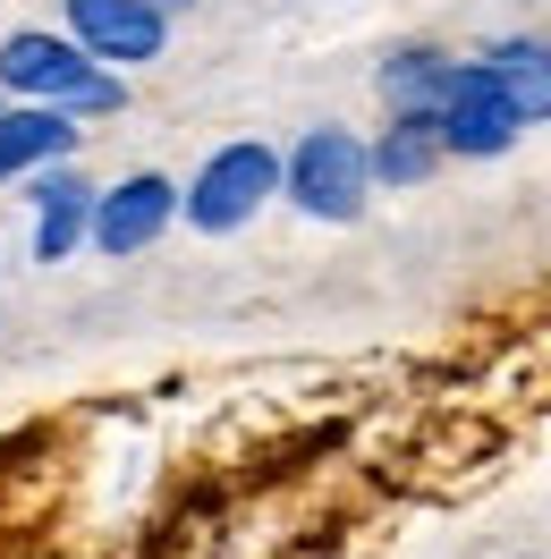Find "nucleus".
I'll list each match as a JSON object with an SVG mask.
<instances>
[{
	"label": "nucleus",
	"instance_id": "nucleus-1",
	"mask_svg": "<svg viewBox=\"0 0 551 559\" xmlns=\"http://www.w3.org/2000/svg\"><path fill=\"white\" fill-rule=\"evenodd\" d=\"M280 195L306 212V221H365L374 204V162H365V136L356 128H306V136L280 153Z\"/></svg>",
	"mask_w": 551,
	"mask_h": 559
},
{
	"label": "nucleus",
	"instance_id": "nucleus-2",
	"mask_svg": "<svg viewBox=\"0 0 551 559\" xmlns=\"http://www.w3.org/2000/svg\"><path fill=\"white\" fill-rule=\"evenodd\" d=\"M272 195H280V153H272V144H255V136H238V144H221L204 170L178 187V212H187V229L230 238V229H246Z\"/></svg>",
	"mask_w": 551,
	"mask_h": 559
},
{
	"label": "nucleus",
	"instance_id": "nucleus-3",
	"mask_svg": "<svg viewBox=\"0 0 551 559\" xmlns=\"http://www.w3.org/2000/svg\"><path fill=\"white\" fill-rule=\"evenodd\" d=\"M60 9H69V43L119 76L171 51V9L162 0H60Z\"/></svg>",
	"mask_w": 551,
	"mask_h": 559
},
{
	"label": "nucleus",
	"instance_id": "nucleus-4",
	"mask_svg": "<svg viewBox=\"0 0 551 559\" xmlns=\"http://www.w3.org/2000/svg\"><path fill=\"white\" fill-rule=\"evenodd\" d=\"M171 221H178V178L137 170V178H119V187H94L85 246H94V254H110V263H128V254H144V246L162 238Z\"/></svg>",
	"mask_w": 551,
	"mask_h": 559
},
{
	"label": "nucleus",
	"instance_id": "nucleus-5",
	"mask_svg": "<svg viewBox=\"0 0 551 559\" xmlns=\"http://www.w3.org/2000/svg\"><path fill=\"white\" fill-rule=\"evenodd\" d=\"M103 76V60H85L69 35H51V26H26V35L0 43V85L17 94V103H60L69 110L85 85Z\"/></svg>",
	"mask_w": 551,
	"mask_h": 559
},
{
	"label": "nucleus",
	"instance_id": "nucleus-6",
	"mask_svg": "<svg viewBox=\"0 0 551 559\" xmlns=\"http://www.w3.org/2000/svg\"><path fill=\"white\" fill-rule=\"evenodd\" d=\"M433 128H442V153H449V162H501V153L526 136L476 60H458V85H449V103L433 110Z\"/></svg>",
	"mask_w": 551,
	"mask_h": 559
},
{
	"label": "nucleus",
	"instance_id": "nucleus-7",
	"mask_svg": "<svg viewBox=\"0 0 551 559\" xmlns=\"http://www.w3.org/2000/svg\"><path fill=\"white\" fill-rule=\"evenodd\" d=\"M26 204H35V263H69L94 221V178H77L69 162H43L26 178Z\"/></svg>",
	"mask_w": 551,
	"mask_h": 559
},
{
	"label": "nucleus",
	"instance_id": "nucleus-8",
	"mask_svg": "<svg viewBox=\"0 0 551 559\" xmlns=\"http://www.w3.org/2000/svg\"><path fill=\"white\" fill-rule=\"evenodd\" d=\"M476 69L492 76V94L509 103L517 128H551V43L543 35H501Z\"/></svg>",
	"mask_w": 551,
	"mask_h": 559
},
{
	"label": "nucleus",
	"instance_id": "nucleus-9",
	"mask_svg": "<svg viewBox=\"0 0 551 559\" xmlns=\"http://www.w3.org/2000/svg\"><path fill=\"white\" fill-rule=\"evenodd\" d=\"M77 128L60 103H17V110H0V187L9 178H35L43 162H69L77 153Z\"/></svg>",
	"mask_w": 551,
	"mask_h": 559
},
{
	"label": "nucleus",
	"instance_id": "nucleus-10",
	"mask_svg": "<svg viewBox=\"0 0 551 559\" xmlns=\"http://www.w3.org/2000/svg\"><path fill=\"white\" fill-rule=\"evenodd\" d=\"M365 162H374V187H390V195L424 187V178L449 162V153H442V128H433V110H390V128L365 144Z\"/></svg>",
	"mask_w": 551,
	"mask_h": 559
},
{
	"label": "nucleus",
	"instance_id": "nucleus-11",
	"mask_svg": "<svg viewBox=\"0 0 551 559\" xmlns=\"http://www.w3.org/2000/svg\"><path fill=\"white\" fill-rule=\"evenodd\" d=\"M449 85H458V60H449V51H390V60H382V103L390 110H442Z\"/></svg>",
	"mask_w": 551,
	"mask_h": 559
},
{
	"label": "nucleus",
	"instance_id": "nucleus-12",
	"mask_svg": "<svg viewBox=\"0 0 551 559\" xmlns=\"http://www.w3.org/2000/svg\"><path fill=\"white\" fill-rule=\"evenodd\" d=\"M110 110H128V76H119V69L94 76V85H85V94L69 103V119H110Z\"/></svg>",
	"mask_w": 551,
	"mask_h": 559
},
{
	"label": "nucleus",
	"instance_id": "nucleus-13",
	"mask_svg": "<svg viewBox=\"0 0 551 559\" xmlns=\"http://www.w3.org/2000/svg\"><path fill=\"white\" fill-rule=\"evenodd\" d=\"M162 9H178V0H162Z\"/></svg>",
	"mask_w": 551,
	"mask_h": 559
}]
</instances>
